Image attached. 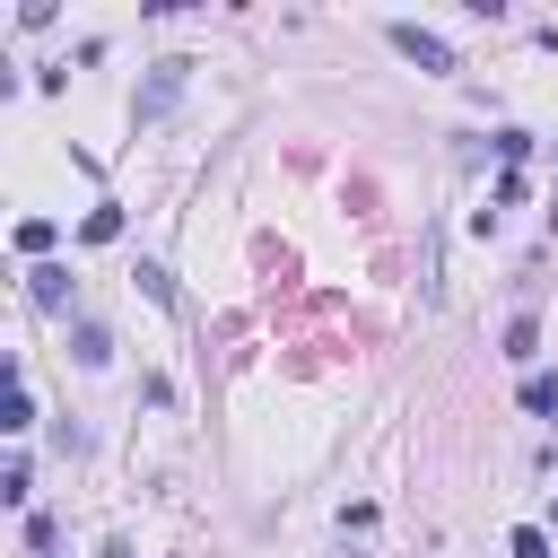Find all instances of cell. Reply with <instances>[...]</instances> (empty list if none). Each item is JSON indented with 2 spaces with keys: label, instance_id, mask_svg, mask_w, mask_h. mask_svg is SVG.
Wrapping results in <instances>:
<instances>
[{
  "label": "cell",
  "instance_id": "2",
  "mask_svg": "<svg viewBox=\"0 0 558 558\" xmlns=\"http://www.w3.org/2000/svg\"><path fill=\"white\" fill-rule=\"evenodd\" d=\"M26 296H35V305H70V270H52V262L26 270Z\"/></svg>",
  "mask_w": 558,
  "mask_h": 558
},
{
  "label": "cell",
  "instance_id": "3",
  "mask_svg": "<svg viewBox=\"0 0 558 558\" xmlns=\"http://www.w3.org/2000/svg\"><path fill=\"white\" fill-rule=\"evenodd\" d=\"M70 349H78V366H105V357H113V340H105V323H78V331H70Z\"/></svg>",
  "mask_w": 558,
  "mask_h": 558
},
{
  "label": "cell",
  "instance_id": "6",
  "mask_svg": "<svg viewBox=\"0 0 558 558\" xmlns=\"http://www.w3.org/2000/svg\"><path fill=\"white\" fill-rule=\"evenodd\" d=\"M523 410H541V418H549V410H558V384H549V375H532V384H523Z\"/></svg>",
  "mask_w": 558,
  "mask_h": 558
},
{
  "label": "cell",
  "instance_id": "1",
  "mask_svg": "<svg viewBox=\"0 0 558 558\" xmlns=\"http://www.w3.org/2000/svg\"><path fill=\"white\" fill-rule=\"evenodd\" d=\"M392 44H401V52L418 61V70H453V52H445V35H427V26H410V17L392 26Z\"/></svg>",
  "mask_w": 558,
  "mask_h": 558
},
{
  "label": "cell",
  "instance_id": "7",
  "mask_svg": "<svg viewBox=\"0 0 558 558\" xmlns=\"http://www.w3.org/2000/svg\"><path fill=\"white\" fill-rule=\"evenodd\" d=\"M26 418H35V401H26V384H9V410H0V427H9V436H17V427H26Z\"/></svg>",
  "mask_w": 558,
  "mask_h": 558
},
{
  "label": "cell",
  "instance_id": "5",
  "mask_svg": "<svg viewBox=\"0 0 558 558\" xmlns=\"http://www.w3.org/2000/svg\"><path fill=\"white\" fill-rule=\"evenodd\" d=\"M532 349H541V331H532V314H523V323H506V357H532Z\"/></svg>",
  "mask_w": 558,
  "mask_h": 558
},
{
  "label": "cell",
  "instance_id": "4",
  "mask_svg": "<svg viewBox=\"0 0 558 558\" xmlns=\"http://www.w3.org/2000/svg\"><path fill=\"white\" fill-rule=\"evenodd\" d=\"M78 235H87V244H113V235H122V209H87V227H78Z\"/></svg>",
  "mask_w": 558,
  "mask_h": 558
},
{
  "label": "cell",
  "instance_id": "8",
  "mask_svg": "<svg viewBox=\"0 0 558 558\" xmlns=\"http://www.w3.org/2000/svg\"><path fill=\"white\" fill-rule=\"evenodd\" d=\"M506 549H514V558H549V532H532V523H523V532H514Z\"/></svg>",
  "mask_w": 558,
  "mask_h": 558
}]
</instances>
